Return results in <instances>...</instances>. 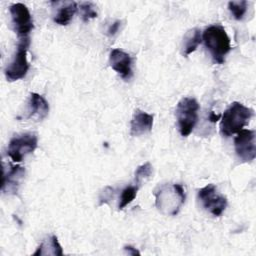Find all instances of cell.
<instances>
[{
  "mask_svg": "<svg viewBox=\"0 0 256 256\" xmlns=\"http://www.w3.org/2000/svg\"><path fill=\"white\" fill-rule=\"evenodd\" d=\"M220 118H221V115H219V114H215L213 111H211V112H210L209 120H210L211 122L215 123V122H217L218 120H220Z\"/></svg>",
  "mask_w": 256,
  "mask_h": 256,
  "instance_id": "cb8c5ba5",
  "label": "cell"
},
{
  "mask_svg": "<svg viewBox=\"0 0 256 256\" xmlns=\"http://www.w3.org/2000/svg\"><path fill=\"white\" fill-rule=\"evenodd\" d=\"M110 66L123 79L128 80L132 77V59L130 55L121 49H113L109 56Z\"/></svg>",
  "mask_w": 256,
  "mask_h": 256,
  "instance_id": "30bf717a",
  "label": "cell"
},
{
  "mask_svg": "<svg viewBox=\"0 0 256 256\" xmlns=\"http://www.w3.org/2000/svg\"><path fill=\"white\" fill-rule=\"evenodd\" d=\"M25 169L19 165L11 166V168L4 172L2 192L7 194H16L18 188L24 178Z\"/></svg>",
  "mask_w": 256,
  "mask_h": 256,
  "instance_id": "7c38bea8",
  "label": "cell"
},
{
  "mask_svg": "<svg viewBox=\"0 0 256 256\" xmlns=\"http://www.w3.org/2000/svg\"><path fill=\"white\" fill-rule=\"evenodd\" d=\"M228 9L232 16L236 20H242L247 11V1H230L228 3Z\"/></svg>",
  "mask_w": 256,
  "mask_h": 256,
  "instance_id": "ac0fdd59",
  "label": "cell"
},
{
  "mask_svg": "<svg viewBox=\"0 0 256 256\" xmlns=\"http://www.w3.org/2000/svg\"><path fill=\"white\" fill-rule=\"evenodd\" d=\"M120 25H121V21H120V20H116L115 22H113V23L109 26V28H108V30H107V34H108L109 36H114V35L118 32V30H119V28H120Z\"/></svg>",
  "mask_w": 256,
  "mask_h": 256,
  "instance_id": "7402d4cb",
  "label": "cell"
},
{
  "mask_svg": "<svg viewBox=\"0 0 256 256\" xmlns=\"http://www.w3.org/2000/svg\"><path fill=\"white\" fill-rule=\"evenodd\" d=\"M155 205L164 215H176L185 202V192L181 184L169 183L159 186L154 191Z\"/></svg>",
  "mask_w": 256,
  "mask_h": 256,
  "instance_id": "6da1fadb",
  "label": "cell"
},
{
  "mask_svg": "<svg viewBox=\"0 0 256 256\" xmlns=\"http://www.w3.org/2000/svg\"><path fill=\"white\" fill-rule=\"evenodd\" d=\"M202 40L213 60L218 64H222L225 56L231 50L230 38L224 27L219 24L207 27L202 34Z\"/></svg>",
  "mask_w": 256,
  "mask_h": 256,
  "instance_id": "7a4b0ae2",
  "label": "cell"
},
{
  "mask_svg": "<svg viewBox=\"0 0 256 256\" xmlns=\"http://www.w3.org/2000/svg\"><path fill=\"white\" fill-rule=\"evenodd\" d=\"M49 113V104L46 99L37 94L31 93L28 101V118L43 120Z\"/></svg>",
  "mask_w": 256,
  "mask_h": 256,
  "instance_id": "4fadbf2b",
  "label": "cell"
},
{
  "mask_svg": "<svg viewBox=\"0 0 256 256\" xmlns=\"http://www.w3.org/2000/svg\"><path fill=\"white\" fill-rule=\"evenodd\" d=\"M124 250H125L128 254H130V255H140V252H139L136 248H134V247H132V246H130V245L125 246V247H124Z\"/></svg>",
  "mask_w": 256,
  "mask_h": 256,
  "instance_id": "603a6c76",
  "label": "cell"
},
{
  "mask_svg": "<svg viewBox=\"0 0 256 256\" xmlns=\"http://www.w3.org/2000/svg\"><path fill=\"white\" fill-rule=\"evenodd\" d=\"M80 10L82 12V19L84 22H88L89 20L97 17V12L94 9L95 6L92 2H80Z\"/></svg>",
  "mask_w": 256,
  "mask_h": 256,
  "instance_id": "ffe728a7",
  "label": "cell"
},
{
  "mask_svg": "<svg viewBox=\"0 0 256 256\" xmlns=\"http://www.w3.org/2000/svg\"><path fill=\"white\" fill-rule=\"evenodd\" d=\"M201 41H202V35H201V31L198 28L189 30L184 36L183 55L187 57L188 55L193 53L197 49Z\"/></svg>",
  "mask_w": 256,
  "mask_h": 256,
  "instance_id": "2e32d148",
  "label": "cell"
},
{
  "mask_svg": "<svg viewBox=\"0 0 256 256\" xmlns=\"http://www.w3.org/2000/svg\"><path fill=\"white\" fill-rule=\"evenodd\" d=\"M35 256L37 255H56V256H62L63 251L62 247L55 235L50 236L49 238L45 239L37 248L35 253L33 254Z\"/></svg>",
  "mask_w": 256,
  "mask_h": 256,
  "instance_id": "9a60e30c",
  "label": "cell"
},
{
  "mask_svg": "<svg viewBox=\"0 0 256 256\" xmlns=\"http://www.w3.org/2000/svg\"><path fill=\"white\" fill-rule=\"evenodd\" d=\"M113 191H114V189L112 187L107 186L100 195V204L108 202L113 197Z\"/></svg>",
  "mask_w": 256,
  "mask_h": 256,
  "instance_id": "44dd1931",
  "label": "cell"
},
{
  "mask_svg": "<svg viewBox=\"0 0 256 256\" xmlns=\"http://www.w3.org/2000/svg\"><path fill=\"white\" fill-rule=\"evenodd\" d=\"M29 46V37H24L20 39L13 60L8 64L5 69V76L8 81H17L26 76L29 69V63L27 60V52Z\"/></svg>",
  "mask_w": 256,
  "mask_h": 256,
  "instance_id": "5b68a950",
  "label": "cell"
},
{
  "mask_svg": "<svg viewBox=\"0 0 256 256\" xmlns=\"http://www.w3.org/2000/svg\"><path fill=\"white\" fill-rule=\"evenodd\" d=\"M11 16V22L13 30L20 37H28V34L32 31L33 19L29 9L23 3H15L9 7Z\"/></svg>",
  "mask_w": 256,
  "mask_h": 256,
  "instance_id": "ba28073f",
  "label": "cell"
},
{
  "mask_svg": "<svg viewBox=\"0 0 256 256\" xmlns=\"http://www.w3.org/2000/svg\"><path fill=\"white\" fill-rule=\"evenodd\" d=\"M252 116V109L244 106L240 102H233L221 116V134L225 137H229L238 133L249 122Z\"/></svg>",
  "mask_w": 256,
  "mask_h": 256,
  "instance_id": "3957f363",
  "label": "cell"
},
{
  "mask_svg": "<svg viewBox=\"0 0 256 256\" xmlns=\"http://www.w3.org/2000/svg\"><path fill=\"white\" fill-rule=\"evenodd\" d=\"M198 199L205 210L214 216H220L227 207V199L217 191L214 184H208L198 191Z\"/></svg>",
  "mask_w": 256,
  "mask_h": 256,
  "instance_id": "52a82bcc",
  "label": "cell"
},
{
  "mask_svg": "<svg viewBox=\"0 0 256 256\" xmlns=\"http://www.w3.org/2000/svg\"><path fill=\"white\" fill-rule=\"evenodd\" d=\"M38 145V138L34 133H23L14 136L8 144L7 154L14 162H21L31 154Z\"/></svg>",
  "mask_w": 256,
  "mask_h": 256,
  "instance_id": "8992f818",
  "label": "cell"
},
{
  "mask_svg": "<svg viewBox=\"0 0 256 256\" xmlns=\"http://www.w3.org/2000/svg\"><path fill=\"white\" fill-rule=\"evenodd\" d=\"M234 147L237 157L242 162H251L256 157L255 131L242 129L234 139Z\"/></svg>",
  "mask_w": 256,
  "mask_h": 256,
  "instance_id": "9c48e42d",
  "label": "cell"
},
{
  "mask_svg": "<svg viewBox=\"0 0 256 256\" xmlns=\"http://www.w3.org/2000/svg\"><path fill=\"white\" fill-rule=\"evenodd\" d=\"M153 115L137 109L130 122V134L132 136H141L152 130Z\"/></svg>",
  "mask_w": 256,
  "mask_h": 256,
  "instance_id": "8fae6325",
  "label": "cell"
},
{
  "mask_svg": "<svg viewBox=\"0 0 256 256\" xmlns=\"http://www.w3.org/2000/svg\"><path fill=\"white\" fill-rule=\"evenodd\" d=\"M52 4L56 5L57 8L53 18L54 22L61 26L68 25L77 11V3L74 1H54Z\"/></svg>",
  "mask_w": 256,
  "mask_h": 256,
  "instance_id": "5bb4252c",
  "label": "cell"
},
{
  "mask_svg": "<svg viewBox=\"0 0 256 256\" xmlns=\"http://www.w3.org/2000/svg\"><path fill=\"white\" fill-rule=\"evenodd\" d=\"M199 104L194 98H182L176 107L178 129L183 137H187L193 131L198 121Z\"/></svg>",
  "mask_w": 256,
  "mask_h": 256,
  "instance_id": "277c9868",
  "label": "cell"
},
{
  "mask_svg": "<svg viewBox=\"0 0 256 256\" xmlns=\"http://www.w3.org/2000/svg\"><path fill=\"white\" fill-rule=\"evenodd\" d=\"M139 187L137 184L135 185H128L126 186L122 191H121V196H120V201L118 208L123 209L125 208L128 204H130L136 197L137 192L139 190Z\"/></svg>",
  "mask_w": 256,
  "mask_h": 256,
  "instance_id": "e0dca14e",
  "label": "cell"
},
{
  "mask_svg": "<svg viewBox=\"0 0 256 256\" xmlns=\"http://www.w3.org/2000/svg\"><path fill=\"white\" fill-rule=\"evenodd\" d=\"M152 174V166L149 162H146L137 167L135 171V184L140 186L142 182L148 179Z\"/></svg>",
  "mask_w": 256,
  "mask_h": 256,
  "instance_id": "d6986e66",
  "label": "cell"
}]
</instances>
